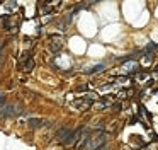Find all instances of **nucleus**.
Returning a JSON list of instances; mask_svg holds the SVG:
<instances>
[{
    "label": "nucleus",
    "mask_w": 158,
    "mask_h": 150,
    "mask_svg": "<svg viewBox=\"0 0 158 150\" xmlns=\"http://www.w3.org/2000/svg\"><path fill=\"white\" fill-rule=\"evenodd\" d=\"M27 123H29V126H31V128H39V126H43V119H34V118H31Z\"/></svg>",
    "instance_id": "6"
},
{
    "label": "nucleus",
    "mask_w": 158,
    "mask_h": 150,
    "mask_svg": "<svg viewBox=\"0 0 158 150\" xmlns=\"http://www.w3.org/2000/svg\"><path fill=\"white\" fill-rule=\"evenodd\" d=\"M60 48H61V41H58V39L53 41V43L49 44V50L51 51H60Z\"/></svg>",
    "instance_id": "7"
},
{
    "label": "nucleus",
    "mask_w": 158,
    "mask_h": 150,
    "mask_svg": "<svg viewBox=\"0 0 158 150\" xmlns=\"http://www.w3.org/2000/svg\"><path fill=\"white\" fill-rule=\"evenodd\" d=\"M21 68L24 72H31L32 68H34V60H32V58H29V60H24L21 63Z\"/></svg>",
    "instance_id": "4"
},
{
    "label": "nucleus",
    "mask_w": 158,
    "mask_h": 150,
    "mask_svg": "<svg viewBox=\"0 0 158 150\" xmlns=\"http://www.w3.org/2000/svg\"><path fill=\"white\" fill-rule=\"evenodd\" d=\"M77 90H87V85H78V87H77Z\"/></svg>",
    "instance_id": "9"
},
{
    "label": "nucleus",
    "mask_w": 158,
    "mask_h": 150,
    "mask_svg": "<svg viewBox=\"0 0 158 150\" xmlns=\"http://www.w3.org/2000/svg\"><path fill=\"white\" fill-rule=\"evenodd\" d=\"M124 70H126V72H134V70H138V63H136V61H127V63L124 65Z\"/></svg>",
    "instance_id": "5"
},
{
    "label": "nucleus",
    "mask_w": 158,
    "mask_h": 150,
    "mask_svg": "<svg viewBox=\"0 0 158 150\" xmlns=\"http://www.w3.org/2000/svg\"><path fill=\"white\" fill-rule=\"evenodd\" d=\"M72 135H73V131H72L70 128H61V130H58V135H56V136H58L60 142L65 143V142H66V140H68Z\"/></svg>",
    "instance_id": "3"
},
{
    "label": "nucleus",
    "mask_w": 158,
    "mask_h": 150,
    "mask_svg": "<svg viewBox=\"0 0 158 150\" xmlns=\"http://www.w3.org/2000/svg\"><path fill=\"white\" fill-rule=\"evenodd\" d=\"M117 82H119L121 85H127V84H129V78H127V77H119V78H117Z\"/></svg>",
    "instance_id": "8"
},
{
    "label": "nucleus",
    "mask_w": 158,
    "mask_h": 150,
    "mask_svg": "<svg viewBox=\"0 0 158 150\" xmlns=\"http://www.w3.org/2000/svg\"><path fill=\"white\" fill-rule=\"evenodd\" d=\"M73 108L78 109V111H85V109L92 108V101H90V99H85V97L77 99V101H73Z\"/></svg>",
    "instance_id": "1"
},
{
    "label": "nucleus",
    "mask_w": 158,
    "mask_h": 150,
    "mask_svg": "<svg viewBox=\"0 0 158 150\" xmlns=\"http://www.w3.org/2000/svg\"><path fill=\"white\" fill-rule=\"evenodd\" d=\"M4 92H2V90H0V104H4Z\"/></svg>",
    "instance_id": "10"
},
{
    "label": "nucleus",
    "mask_w": 158,
    "mask_h": 150,
    "mask_svg": "<svg viewBox=\"0 0 158 150\" xmlns=\"http://www.w3.org/2000/svg\"><path fill=\"white\" fill-rule=\"evenodd\" d=\"M15 109H17V106L4 102V104H0V116H12V114H15V113H17Z\"/></svg>",
    "instance_id": "2"
}]
</instances>
